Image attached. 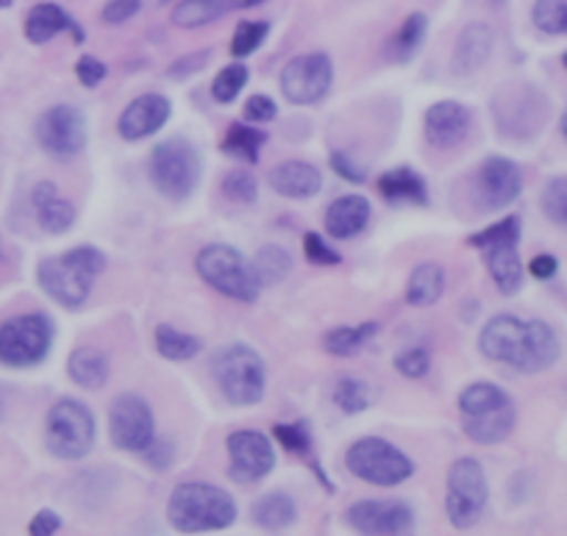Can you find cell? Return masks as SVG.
Listing matches in <instances>:
<instances>
[{
	"label": "cell",
	"instance_id": "cell-1",
	"mask_svg": "<svg viewBox=\"0 0 567 536\" xmlns=\"http://www.w3.org/2000/svg\"><path fill=\"white\" fill-rule=\"evenodd\" d=\"M478 350L489 362L509 364L517 373H545L559 359V337L543 320H517L512 315H498L484 326L478 337Z\"/></svg>",
	"mask_w": 567,
	"mask_h": 536
},
{
	"label": "cell",
	"instance_id": "cell-2",
	"mask_svg": "<svg viewBox=\"0 0 567 536\" xmlns=\"http://www.w3.org/2000/svg\"><path fill=\"white\" fill-rule=\"evenodd\" d=\"M103 270H106V254L95 245H79L68 254L42 261L37 267V284L64 309H81Z\"/></svg>",
	"mask_w": 567,
	"mask_h": 536
},
{
	"label": "cell",
	"instance_id": "cell-3",
	"mask_svg": "<svg viewBox=\"0 0 567 536\" xmlns=\"http://www.w3.org/2000/svg\"><path fill=\"white\" fill-rule=\"evenodd\" d=\"M167 523L182 534L226 530L237 523V501L206 481H184L167 501Z\"/></svg>",
	"mask_w": 567,
	"mask_h": 536
},
{
	"label": "cell",
	"instance_id": "cell-4",
	"mask_svg": "<svg viewBox=\"0 0 567 536\" xmlns=\"http://www.w3.org/2000/svg\"><path fill=\"white\" fill-rule=\"evenodd\" d=\"M462 431L476 445H501L517 425V409L498 384H471L460 395Z\"/></svg>",
	"mask_w": 567,
	"mask_h": 536
},
{
	"label": "cell",
	"instance_id": "cell-5",
	"mask_svg": "<svg viewBox=\"0 0 567 536\" xmlns=\"http://www.w3.org/2000/svg\"><path fill=\"white\" fill-rule=\"evenodd\" d=\"M212 375L234 406H256L265 401L267 370L250 344L231 342L212 355Z\"/></svg>",
	"mask_w": 567,
	"mask_h": 536
},
{
	"label": "cell",
	"instance_id": "cell-6",
	"mask_svg": "<svg viewBox=\"0 0 567 536\" xmlns=\"http://www.w3.org/2000/svg\"><path fill=\"white\" fill-rule=\"evenodd\" d=\"M200 153L184 136H171V140L159 142L151 151V182H154L156 193L167 200H182L193 198L200 182Z\"/></svg>",
	"mask_w": 567,
	"mask_h": 536
},
{
	"label": "cell",
	"instance_id": "cell-7",
	"mask_svg": "<svg viewBox=\"0 0 567 536\" xmlns=\"http://www.w3.org/2000/svg\"><path fill=\"white\" fill-rule=\"evenodd\" d=\"M195 270L212 289H217L226 298L239 300V303H254L261 295V284L254 265L226 243L200 248V254L195 256Z\"/></svg>",
	"mask_w": 567,
	"mask_h": 536
},
{
	"label": "cell",
	"instance_id": "cell-8",
	"mask_svg": "<svg viewBox=\"0 0 567 536\" xmlns=\"http://www.w3.org/2000/svg\"><path fill=\"white\" fill-rule=\"evenodd\" d=\"M95 418L90 409L73 398H62L51 406L45 418L48 451L64 462H79L95 445Z\"/></svg>",
	"mask_w": 567,
	"mask_h": 536
},
{
	"label": "cell",
	"instance_id": "cell-9",
	"mask_svg": "<svg viewBox=\"0 0 567 536\" xmlns=\"http://www.w3.org/2000/svg\"><path fill=\"white\" fill-rule=\"evenodd\" d=\"M348 473L373 486H398L414 475V462L381 436H364L346 451Z\"/></svg>",
	"mask_w": 567,
	"mask_h": 536
},
{
	"label": "cell",
	"instance_id": "cell-10",
	"mask_svg": "<svg viewBox=\"0 0 567 536\" xmlns=\"http://www.w3.org/2000/svg\"><path fill=\"white\" fill-rule=\"evenodd\" d=\"M489 501V486L478 458L462 456L449 467V495H445V514L451 525L460 530L473 528L482 519Z\"/></svg>",
	"mask_w": 567,
	"mask_h": 536
},
{
	"label": "cell",
	"instance_id": "cell-11",
	"mask_svg": "<svg viewBox=\"0 0 567 536\" xmlns=\"http://www.w3.org/2000/svg\"><path fill=\"white\" fill-rule=\"evenodd\" d=\"M53 344V322L40 311L20 315L0 326V364L7 368H34L45 362Z\"/></svg>",
	"mask_w": 567,
	"mask_h": 536
},
{
	"label": "cell",
	"instance_id": "cell-12",
	"mask_svg": "<svg viewBox=\"0 0 567 536\" xmlns=\"http://www.w3.org/2000/svg\"><path fill=\"white\" fill-rule=\"evenodd\" d=\"M545 114H548V101L532 84L501 86L498 95L493 97V117L504 136H515V140L534 136L543 128Z\"/></svg>",
	"mask_w": 567,
	"mask_h": 536
},
{
	"label": "cell",
	"instance_id": "cell-13",
	"mask_svg": "<svg viewBox=\"0 0 567 536\" xmlns=\"http://www.w3.org/2000/svg\"><path fill=\"white\" fill-rule=\"evenodd\" d=\"M334 84V62L329 53L315 51L290 59L281 73V92L292 106H315Z\"/></svg>",
	"mask_w": 567,
	"mask_h": 536
},
{
	"label": "cell",
	"instance_id": "cell-14",
	"mask_svg": "<svg viewBox=\"0 0 567 536\" xmlns=\"http://www.w3.org/2000/svg\"><path fill=\"white\" fill-rule=\"evenodd\" d=\"M109 440L117 451L142 453L156 440L154 412L142 395H120L109 406Z\"/></svg>",
	"mask_w": 567,
	"mask_h": 536
},
{
	"label": "cell",
	"instance_id": "cell-15",
	"mask_svg": "<svg viewBox=\"0 0 567 536\" xmlns=\"http://www.w3.org/2000/svg\"><path fill=\"white\" fill-rule=\"evenodd\" d=\"M37 142L53 158H75L86 147V117L79 106H51L37 120Z\"/></svg>",
	"mask_w": 567,
	"mask_h": 536
},
{
	"label": "cell",
	"instance_id": "cell-16",
	"mask_svg": "<svg viewBox=\"0 0 567 536\" xmlns=\"http://www.w3.org/2000/svg\"><path fill=\"white\" fill-rule=\"evenodd\" d=\"M228 475L237 484H259L276 467V447L261 431H234L228 436Z\"/></svg>",
	"mask_w": 567,
	"mask_h": 536
},
{
	"label": "cell",
	"instance_id": "cell-17",
	"mask_svg": "<svg viewBox=\"0 0 567 536\" xmlns=\"http://www.w3.org/2000/svg\"><path fill=\"white\" fill-rule=\"evenodd\" d=\"M346 523L359 534L392 536L414 528V512L403 501H357L348 506Z\"/></svg>",
	"mask_w": 567,
	"mask_h": 536
},
{
	"label": "cell",
	"instance_id": "cell-18",
	"mask_svg": "<svg viewBox=\"0 0 567 536\" xmlns=\"http://www.w3.org/2000/svg\"><path fill=\"white\" fill-rule=\"evenodd\" d=\"M523 193V173L512 158L506 156H489L487 162L478 167L476 178V195L487 212L506 209L515 204Z\"/></svg>",
	"mask_w": 567,
	"mask_h": 536
},
{
	"label": "cell",
	"instance_id": "cell-19",
	"mask_svg": "<svg viewBox=\"0 0 567 536\" xmlns=\"http://www.w3.org/2000/svg\"><path fill=\"white\" fill-rule=\"evenodd\" d=\"M473 114L465 103L460 101H437L429 106L423 120L425 142L437 151H451V147L462 145L471 134Z\"/></svg>",
	"mask_w": 567,
	"mask_h": 536
},
{
	"label": "cell",
	"instance_id": "cell-20",
	"mask_svg": "<svg viewBox=\"0 0 567 536\" xmlns=\"http://www.w3.org/2000/svg\"><path fill=\"white\" fill-rule=\"evenodd\" d=\"M171 114L173 106L165 95H159V92L140 95L134 97L117 117V134L123 136L125 142L148 140V136L159 134V131L165 128Z\"/></svg>",
	"mask_w": 567,
	"mask_h": 536
},
{
	"label": "cell",
	"instance_id": "cell-21",
	"mask_svg": "<svg viewBox=\"0 0 567 536\" xmlns=\"http://www.w3.org/2000/svg\"><path fill=\"white\" fill-rule=\"evenodd\" d=\"M267 184L281 198L307 200L315 198L323 187V175L309 162H281L267 173Z\"/></svg>",
	"mask_w": 567,
	"mask_h": 536
},
{
	"label": "cell",
	"instance_id": "cell-22",
	"mask_svg": "<svg viewBox=\"0 0 567 536\" xmlns=\"http://www.w3.org/2000/svg\"><path fill=\"white\" fill-rule=\"evenodd\" d=\"M495 48V34L487 23H471L462 29L460 40H456L454 59H451V68L454 75H473L489 62Z\"/></svg>",
	"mask_w": 567,
	"mask_h": 536
},
{
	"label": "cell",
	"instance_id": "cell-23",
	"mask_svg": "<svg viewBox=\"0 0 567 536\" xmlns=\"http://www.w3.org/2000/svg\"><path fill=\"white\" fill-rule=\"evenodd\" d=\"M64 31L73 34L75 42L86 40V34L79 29V23H75L59 3H37L29 12V18H25V40H29L31 45H45V42L64 34Z\"/></svg>",
	"mask_w": 567,
	"mask_h": 536
},
{
	"label": "cell",
	"instance_id": "cell-24",
	"mask_svg": "<svg viewBox=\"0 0 567 536\" xmlns=\"http://www.w3.org/2000/svg\"><path fill=\"white\" fill-rule=\"evenodd\" d=\"M31 206L42 231L68 234L75 223V206L56 189V184L40 182L31 189Z\"/></svg>",
	"mask_w": 567,
	"mask_h": 536
},
{
	"label": "cell",
	"instance_id": "cell-25",
	"mask_svg": "<svg viewBox=\"0 0 567 536\" xmlns=\"http://www.w3.org/2000/svg\"><path fill=\"white\" fill-rule=\"evenodd\" d=\"M373 206L364 195H342L326 209V231L331 239H353L368 228Z\"/></svg>",
	"mask_w": 567,
	"mask_h": 536
},
{
	"label": "cell",
	"instance_id": "cell-26",
	"mask_svg": "<svg viewBox=\"0 0 567 536\" xmlns=\"http://www.w3.org/2000/svg\"><path fill=\"white\" fill-rule=\"evenodd\" d=\"M265 0H182L173 9V25L178 29H200L215 20H223L231 12H243V9L261 7Z\"/></svg>",
	"mask_w": 567,
	"mask_h": 536
},
{
	"label": "cell",
	"instance_id": "cell-27",
	"mask_svg": "<svg viewBox=\"0 0 567 536\" xmlns=\"http://www.w3.org/2000/svg\"><path fill=\"white\" fill-rule=\"evenodd\" d=\"M68 375L73 379V384H79L81 390L97 392L106 386L109 375H112V364H109V355L101 348H75L68 359Z\"/></svg>",
	"mask_w": 567,
	"mask_h": 536
},
{
	"label": "cell",
	"instance_id": "cell-28",
	"mask_svg": "<svg viewBox=\"0 0 567 536\" xmlns=\"http://www.w3.org/2000/svg\"><path fill=\"white\" fill-rule=\"evenodd\" d=\"M379 195L390 204H417L429 206V187H425L423 175L409 167L386 169L379 178Z\"/></svg>",
	"mask_w": 567,
	"mask_h": 536
},
{
	"label": "cell",
	"instance_id": "cell-29",
	"mask_svg": "<svg viewBox=\"0 0 567 536\" xmlns=\"http://www.w3.org/2000/svg\"><path fill=\"white\" fill-rule=\"evenodd\" d=\"M487 272L495 281V287L504 295H517L523 287V261L517 254V243H501L484 250Z\"/></svg>",
	"mask_w": 567,
	"mask_h": 536
},
{
	"label": "cell",
	"instance_id": "cell-30",
	"mask_svg": "<svg viewBox=\"0 0 567 536\" xmlns=\"http://www.w3.org/2000/svg\"><path fill=\"white\" fill-rule=\"evenodd\" d=\"M445 292V267L437 261H423L412 270L406 284V303L414 309H429Z\"/></svg>",
	"mask_w": 567,
	"mask_h": 536
},
{
	"label": "cell",
	"instance_id": "cell-31",
	"mask_svg": "<svg viewBox=\"0 0 567 536\" xmlns=\"http://www.w3.org/2000/svg\"><path fill=\"white\" fill-rule=\"evenodd\" d=\"M425 34H429V18L423 12H412L386 45V59L395 64H409L423 48Z\"/></svg>",
	"mask_w": 567,
	"mask_h": 536
},
{
	"label": "cell",
	"instance_id": "cell-32",
	"mask_svg": "<svg viewBox=\"0 0 567 536\" xmlns=\"http://www.w3.org/2000/svg\"><path fill=\"white\" fill-rule=\"evenodd\" d=\"M254 523L265 530L290 528L298 519V506L287 492H267L254 503Z\"/></svg>",
	"mask_w": 567,
	"mask_h": 536
},
{
	"label": "cell",
	"instance_id": "cell-33",
	"mask_svg": "<svg viewBox=\"0 0 567 536\" xmlns=\"http://www.w3.org/2000/svg\"><path fill=\"white\" fill-rule=\"evenodd\" d=\"M154 342L159 355L167 359V362H189L193 355H198L200 350H204V339L193 337V333L187 331H178V328L173 326H165V322L156 326Z\"/></svg>",
	"mask_w": 567,
	"mask_h": 536
},
{
	"label": "cell",
	"instance_id": "cell-34",
	"mask_svg": "<svg viewBox=\"0 0 567 536\" xmlns=\"http://www.w3.org/2000/svg\"><path fill=\"white\" fill-rule=\"evenodd\" d=\"M267 134H261L259 128H250L245 123L228 125L226 136H223V153L231 158H243V162L256 164L259 162V153L265 147Z\"/></svg>",
	"mask_w": 567,
	"mask_h": 536
},
{
	"label": "cell",
	"instance_id": "cell-35",
	"mask_svg": "<svg viewBox=\"0 0 567 536\" xmlns=\"http://www.w3.org/2000/svg\"><path fill=\"white\" fill-rule=\"evenodd\" d=\"M379 326L375 322H362V326H340L331 328L323 337V348L329 350L331 355H353L357 350H362L370 339L375 337Z\"/></svg>",
	"mask_w": 567,
	"mask_h": 536
},
{
	"label": "cell",
	"instance_id": "cell-36",
	"mask_svg": "<svg viewBox=\"0 0 567 536\" xmlns=\"http://www.w3.org/2000/svg\"><path fill=\"white\" fill-rule=\"evenodd\" d=\"M334 403L346 414H362L375 403V392L359 375H342L334 386Z\"/></svg>",
	"mask_w": 567,
	"mask_h": 536
},
{
	"label": "cell",
	"instance_id": "cell-37",
	"mask_svg": "<svg viewBox=\"0 0 567 536\" xmlns=\"http://www.w3.org/2000/svg\"><path fill=\"white\" fill-rule=\"evenodd\" d=\"M250 265H254L261 289H265V287H276L278 281H284V276L290 272L292 259L290 254H287L284 248H278V245H265L261 250H256Z\"/></svg>",
	"mask_w": 567,
	"mask_h": 536
},
{
	"label": "cell",
	"instance_id": "cell-38",
	"mask_svg": "<svg viewBox=\"0 0 567 536\" xmlns=\"http://www.w3.org/2000/svg\"><path fill=\"white\" fill-rule=\"evenodd\" d=\"M532 20L543 34L567 37V0H534Z\"/></svg>",
	"mask_w": 567,
	"mask_h": 536
},
{
	"label": "cell",
	"instance_id": "cell-39",
	"mask_svg": "<svg viewBox=\"0 0 567 536\" xmlns=\"http://www.w3.org/2000/svg\"><path fill=\"white\" fill-rule=\"evenodd\" d=\"M520 217L517 215H509L504 217V220L493 223V226H487L484 231H476L467 237V245L476 250H487L493 248V245H501V243H520Z\"/></svg>",
	"mask_w": 567,
	"mask_h": 536
},
{
	"label": "cell",
	"instance_id": "cell-40",
	"mask_svg": "<svg viewBox=\"0 0 567 536\" xmlns=\"http://www.w3.org/2000/svg\"><path fill=\"white\" fill-rule=\"evenodd\" d=\"M248 79L250 73L243 62L226 64V68L215 75V81H212V97H215L217 103H234L239 97V92L248 86Z\"/></svg>",
	"mask_w": 567,
	"mask_h": 536
},
{
	"label": "cell",
	"instance_id": "cell-41",
	"mask_svg": "<svg viewBox=\"0 0 567 536\" xmlns=\"http://www.w3.org/2000/svg\"><path fill=\"white\" fill-rule=\"evenodd\" d=\"M539 209L554 226L567 228V175H556L545 184L539 195Z\"/></svg>",
	"mask_w": 567,
	"mask_h": 536
},
{
	"label": "cell",
	"instance_id": "cell-42",
	"mask_svg": "<svg viewBox=\"0 0 567 536\" xmlns=\"http://www.w3.org/2000/svg\"><path fill=\"white\" fill-rule=\"evenodd\" d=\"M267 34H270V23H265V20H243L231 37V56L245 59L256 53L265 45Z\"/></svg>",
	"mask_w": 567,
	"mask_h": 536
},
{
	"label": "cell",
	"instance_id": "cell-43",
	"mask_svg": "<svg viewBox=\"0 0 567 536\" xmlns=\"http://www.w3.org/2000/svg\"><path fill=\"white\" fill-rule=\"evenodd\" d=\"M272 436H276V442L284 451H290L303 458L312 456V434H309L307 423H278L272 429Z\"/></svg>",
	"mask_w": 567,
	"mask_h": 536
},
{
	"label": "cell",
	"instance_id": "cell-44",
	"mask_svg": "<svg viewBox=\"0 0 567 536\" xmlns=\"http://www.w3.org/2000/svg\"><path fill=\"white\" fill-rule=\"evenodd\" d=\"M223 195H226L231 204L250 206L256 200V195H259V182H256L250 173H245V169H231V173H226V178H223Z\"/></svg>",
	"mask_w": 567,
	"mask_h": 536
},
{
	"label": "cell",
	"instance_id": "cell-45",
	"mask_svg": "<svg viewBox=\"0 0 567 536\" xmlns=\"http://www.w3.org/2000/svg\"><path fill=\"white\" fill-rule=\"evenodd\" d=\"M395 370L403 375V379H425L429 370H432V355L425 348H409L403 353L395 355Z\"/></svg>",
	"mask_w": 567,
	"mask_h": 536
},
{
	"label": "cell",
	"instance_id": "cell-46",
	"mask_svg": "<svg viewBox=\"0 0 567 536\" xmlns=\"http://www.w3.org/2000/svg\"><path fill=\"white\" fill-rule=\"evenodd\" d=\"M303 254H307V259L318 267H337L342 261V256L337 254L318 231H309L307 237H303Z\"/></svg>",
	"mask_w": 567,
	"mask_h": 536
},
{
	"label": "cell",
	"instance_id": "cell-47",
	"mask_svg": "<svg viewBox=\"0 0 567 536\" xmlns=\"http://www.w3.org/2000/svg\"><path fill=\"white\" fill-rule=\"evenodd\" d=\"M142 9V0H109L101 9V20L109 25H123L131 18H136Z\"/></svg>",
	"mask_w": 567,
	"mask_h": 536
},
{
	"label": "cell",
	"instance_id": "cell-48",
	"mask_svg": "<svg viewBox=\"0 0 567 536\" xmlns=\"http://www.w3.org/2000/svg\"><path fill=\"white\" fill-rule=\"evenodd\" d=\"M243 114L248 123H270V120H276L278 114V106L276 101H272L270 95H250L248 101H245L243 106Z\"/></svg>",
	"mask_w": 567,
	"mask_h": 536
},
{
	"label": "cell",
	"instance_id": "cell-49",
	"mask_svg": "<svg viewBox=\"0 0 567 536\" xmlns=\"http://www.w3.org/2000/svg\"><path fill=\"white\" fill-rule=\"evenodd\" d=\"M212 59V51H195V53H187V56L176 59V62L171 64V70H167V79H189L193 73H200V70L209 64Z\"/></svg>",
	"mask_w": 567,
	"mask_h": 536
},
{
	"label": "cell",
	"instance_id": "cell-50",
	"mask_svg": "<svg viewBox=\"0 0 567 536\" xmlns=\"http://www.w3.org/2000/svg\"><path fill=\"white\" fill-rule=\"evenodd\" d=\"M75 75H79V81L86 86V90H95V86H101V81L109 75V68L101 62V59L81 56L79 62H75Z\"/></svg>",
	"mask_w": 567,
	"mask_h": 536
},
{
	"label": "cell",
	"instance_id": "cell-51",
	"mask_svg": "<svg viewBox=\"0 0 567 536\" xmlns=\"http://www.w3.org/2000/svg\"><path fill=\"white\" fill-rule=\"evenodd\" d=\"M140 456L145 458V462H148L154 470H167L173 462V445L171 442L154 440L148 447H145V451L140 453Z\"/></svg>",
	"mask_w": 567,
	"mask_h": 536
},
{
	"label": "cell",
	"instance_id": "cell-52",
	"mask_svg": "<svg viewBox=\"0 0 567 536\" xmlns=\"http://www.w3.org/2000/svg\"><path fill=\"white\" fill-rule=\"evenodd\" d=\"M62 528V517H59L53 508H42V512L34 514V519L29 523V530L34 536H51Z\"/></svg>",
	"mask_w": 567,
	"mask_h": 536
},
{
	"label": "cell",
	"instance_id": "cell-53",
	"mask_svg": "<svg viewBox=\"0 0 567 536\" xmlns=\"http://www.w3.org/2000/svg\"><path fill=\"white\" fill-rule=\"evenodd\" d=\"M331 167H334V173H340L346 182L351 184H364V169L357 167V162H353L348 153L337 151L334 156H331Z\"/></svg>",
	"mask_w": 567,
	"mask_h": 536
},
{
	"label": "cell",
	"instance_id": "cell-54",
	"mask_svg": "<svg viewBox=\"0 0 567 536\" xmlns=\"http://www.w3.org/2000/svg\"><path fill=\"white\" fill-rule=\"evenodd\" d=\"M556 267H559V261H556L550 254H539L528 261V272H532L534 278H539V281H548V278H554Z\"/></svg>",
	"mask_w": 567,
	"mask_h": 536
},
{
	"label": "cell",
	"instance_id": "cell-55",
	"mask_svg": "<svg viewBox=\"0 0 567 536\" xmlns=\"http://www.w3.org/2000/svg\"><path fill=\"white\" fill-rule=\"evenodd\" d=\"M559 128H561V136H565V140H567V112L561 114V120H559Z\"/></svg>",
	"mask_w": 567,
	"mask_h": 536
},
{
	"label": "cell",
	"instance_id": "cell-56",
	"mask_svg": "<svg viewBox=\"0 0 567 536\" xmlns=\"http://www.w3.org/2000/svg\"><path fill=\"white\" fill-rule=\"evenodd\" d=\"M12 7V0H0V9H9Z\"/></svg>",
	"mask_w": 567,
	"mask_h": 536
},
{
	"label": "cell",
	"instance_id": "cell-57",
	"mask_svg": "<svg viewBox=\"0 0 567 536\" xmlns=\"http://www.w3.org/2000/svg\"><path fill=\"white\" fill-rule=\"evenodd\" d=\"M561 68L567 70V53H565V56H561Z\"/></svg>",
	"mask_w": 567,
	"mask_h": 536
}]
</instances>
